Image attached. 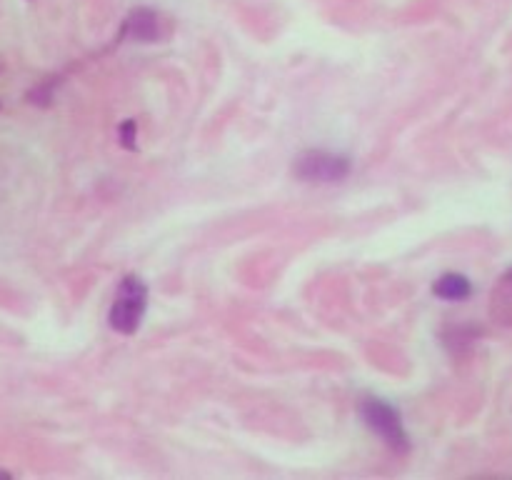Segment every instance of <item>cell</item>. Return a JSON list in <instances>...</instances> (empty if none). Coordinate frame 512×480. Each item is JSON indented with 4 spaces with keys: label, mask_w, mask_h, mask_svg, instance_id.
Instances as JSON below:
<instances>
[{
    "label": "cell",
    "mask_w": 512,
    "mask_h": 480,
    "mask_svg": "<svg viewBox=\"0 0 512 480\" xmlns=\"http://www.w3.org/2000/svg\"><path fill=\"white\" fill-rule=\"evenodd\" d=\"M145 308H148V285L138 275H125L110 308V328L115 333L133 335L143 323Z\"/></svg>",
    "instance_id": "6da1fadb"
},
{
    "label": "cell",
    "mask_w": 512,
    "mask_h": 480,
    "mask_svg": "<svg viewBox=\"0 0 512 480\" xmlns=\"http://www.w3.org/2000/svg\"><path fill=\"white\" fill-rule=\"evenodd\" d=\"M360 418H363V423L368 425L388 448H393L395 453H408V430H405L400 413L388 403V400L363 398L360 400Z\"/></svg>",
    "instance_id": "7a4b0ae2"
},
{
    "label": "cell",
    "mask_w": 512,
    "mask_h": 480,
    "mask_svg": "<svg viewBox=\"0 0 512 480\" xmlns=\"http://www.w3.org/2000/svg\"><path fill=\"white\" fill-rule=\"evenodd\" d=\"M293 175L303 183H340L350 175V158L330 150H305L293 160Z\"/></svg>",
    "instance_id": "3957f363"
},
{
    "label": "cell",
    "mask_w": 512,
    "mask_h": 480,
    "mask_svg": "<svg viewBox=\"0 0 512 480\" xmlns=\"http://www.w3.org/2000/svg\"><path fill=\"white\" fill-rule=\"evenodd\" d=\"M170 30H173V25L160 10L138 8L125 18L120 38L135 40V43H160V40L168 38Z\"/></svg>",
    "instance_id": "277c9868"
},
{
    "label": "cell",
    "mask_w": 512,
    "mask_h": 480,
    "mask_svg": "<svg viewBox=\"0 0 512 480\" xmlns=\"http://www.w3.org/2000/svg\"><path fill=\"white\" fill-rule=\"evenodd\" d=\"M490 318L498 325L510 328L512 325V265L500 275L490 295Z\"/></svg>",
    "instance_id": "5b68a950"
},
{
    "label": "cell",
    "mask_w": 512,
    "mask_h": 480,
    "mask_svg": "<svg viewBox=\"0 0 512 480\" xmlns=\"http://www.w3.org/2000/svg\"><path fill=\"white\" fill-rule=\"evenodd\" d=\"M433 293L443 300H465L470 293H473V285L465 275L458 273H445L440 275L438 283L433 285Z\"/></svg>",
    "instance_id": "8992f818"
},
{
    "label": "cell",
    "mask_w": 512,
    "mask_h": 480,
    "mask_svg": "<svg viewBox=\"0 0 512 480\" xmlns=\"http://www.w3.org/2000/svg\"><path fill=\"white\" fill-rule=\"evenodd\" d=\"M120 143L128 150H135V123L133 120H125L123 128H120Z\"/></svg>",
    "instance_id": "52a82bcc"
},
{
    "label": "cell",
    "mask_w": 512,
    "mask_h": 480,
    "mask_svg": "<svg viewBox=\"0 0 512 480\" xmlns=\"http://www.w3.org/2000/svg\"><path fill=\"white\" fill-rule=\"evenodd\" d=\"M3 478H10L8 470H0V480H3Z\"/></svg>",
    "instance_id": "ba28073f"
}]
</instances>
